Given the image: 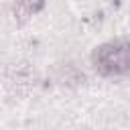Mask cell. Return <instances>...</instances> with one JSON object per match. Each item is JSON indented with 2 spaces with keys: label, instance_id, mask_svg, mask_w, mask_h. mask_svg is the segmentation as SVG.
Returning <instances> with one entry per match:
<instances>
[{
  "label": "cell",
  "instance_id": "obj_1",
  "mask_svg": "<svg viewBox=\"0 0 130 130\" xmlns=\"http://www.w3.org/2000/svg\"><path fill=\"white\" fill-rule=\"evenodd\" d=\"M91 61L102 75H122L128 69V43L110 41L93 51Z\"/></svg>",
  "mask_w": 130,
  "mask_h": 130
}]
</instances>
